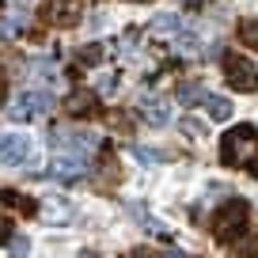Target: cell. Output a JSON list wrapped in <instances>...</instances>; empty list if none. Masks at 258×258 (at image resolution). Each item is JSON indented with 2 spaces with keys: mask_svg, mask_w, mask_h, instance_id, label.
<instances>
[{
  "mask_svg": "<svg viewBox=\"0 0 258 258\" xmlns=\"http://www.w3.org/2000/svg\"><path fill=\"white\" fill-rule=\"evenodd\" d=\"M224 76L235 91H254L258 88V69L243 53H224Z\"/></svg>",
  "mask_w": 258,
  "mask_h": 258,
  "instance_id": "277c9868",
  "label": "cell"
},
{
  "mask_svg": "<svg viewBox=\"0 0 258 258\" xmlns=\"http://www.w3.org/2000/svg\"><path fill=\"white\" fill-rule=\"evenodd\" d=\"M27 160H31V137L27 133H0V163L19 167Z\"/></svg>",
  "mask_w": 258,
  "mask_h": 258,
  "instance_id": "52a82bcc",
  "label": "cell"
},
{
  "mask_svg": "<svg viewBox=\"0 0 258 258\" xmlns=\"http://www.w3.org/2000/svg\"><path fill=\"white\" fill-rule=\"evenodd\" d=\"M129 258H152L148 250H129Z\"/></svg>",
  "mask_w": 258,
  "mask_h": 258,
  "instance_id": "603a6c76",
  "label": "cell"
},
{
  "mask_svg": "<svg viewBox=\"0 0 258 258\" xmlns=\"http://www.w3.org/2000/svg\"><path fill=\"white\" fill-rule=\"evenodd\" d=\"M220 163L224 167H250L258 175V129L254 125H235L220 141Z\"/></svg>",
  "mask_w": 258,
  "mask_h": 258,
  "instance_id": "6da1fadb",
  "label": "cell"
},
{
  "mask_svg": "<svg viewBox=\"0 0 258 258\" xmlns=\"http://www.w3.org/2000/svg\"><path fill=\"white\" fill-rule=\"evenodd\" d=\"M235 258H258V243H239V247H235Z\"/></svg>",
  "mask_w": 258,
  "mask_h": 258,
  "instance_id": "44dd1931",
  "label": "cell"
},
{
  "mask_svg": "<svg viewBox=\"0 0 258 258\" xmlns=\"http://www.w3.org/2000/svg\"><path fill=\"white\" fill-rule=\"evenodd\" d=\"M175 46H178V53H194V49H198V34H190V31H186V34H178V38H175Z\"/></svg>",
  "mask_w": 258,
  "mask_h": 258,
  "instance_id": "e0dca14e",
  "label": "cell"
},
{
  "mask_svg": "<svg viewBox=\"0 0 258 258\" xmlns=\"http://www.w3.org/2000/svg\"><path fill=\"white\" fill-rule=\"evenodd\" d=\"M182 133H186V137H194V141H198V137H205V125H202L198 118H182Z\"/></svg>",
  "mask_w": 258,
  "mask_h": 258,
  "instance_id": "2e32d148",
  "label": "cell"
},
{
  "mask_svg": "<svg viewBox=\"0 0 258 258\" xmlns=\"http://www.w3.org/2000/svg\"><path fill=\"white\" fill-rule=\"evenodd\" d=\"M133 156H137L141 163H148V167L163 160V152H156V148H145V145H137V148H133Z\"/></svg>",
  "mask_w": 258,
  "mask_h": 258,
  "instance_id": "9a60e30c",
  "label": "cell"
},
{
  "mask_svg": "<svg viewBox=\"0 0 258 258\" xmlns=\"http://www.w3.org/2000/svg\"><path fill=\"white\" fill-rule=\"evenodd\" d=\"M8 247H12V258H23L27 250H31V239H27V235H12Z\"/></svg>",
  "mask_w": 258,
  "mask_h": 258,
  "instance_id": "ac0fdd59",
  "label": "cell"
},
{
  "mask_svg": "<svg viewBox=\"0 0 258 258\" xmlns=\"http://www.w3.org/2000/svg\"><path fill=\"white\" fill-rule=\"evenodd\" d=\"M247 220H250V205L243 198H232L217 209L213 217V239L224 243V247H239L243 235H247Z\"/></svg>",
  "mask_w": 258,
  "mask_h": 258,
  "instance_id": "7a4b0ae2",
  "label": "cell"
},
{
  "mask_svg": "<svg viewBox=\"0 0 258 258\" xmlns=\"http://www.w3.org/2000/svg\"><path fill=\"white\" fill-rule=\"evenodd\" d=\"M49 110H53V95L42 91V88H31L8 106V118L12 121H34V118H42V114H49Z\"/></svg>",
  "mask_w": 258,
  "mask_h": 258,
  "instance_id": "3957f363",
  "label": "cell"
},
{
  "mask_svg": "<svg viewBox=\"0 0 258 258\" xmlns=\"http://www.w3.org/2000/svg\"><path fill=\"white\" fill-rule=\"evenodd\" d=\"M198 99H205L202 84H182V88H178V103H182V106H194Z\"/></svg>",
  "mask_w": 258,
  "mask_h": 258,
  "instance_id": "5bb4252c",
  "label": "cell"
},
{
  "mask_svg": "<svg viewBox=\"0 0 258 258\" xmlns=\"http://www.w3.org/2000/svg\"><path fill=\"white\" fill-rule=\"evenodd\" d=\"M76 258H99V254H91V250H80V254H76Z\"/></svg>",
  "mask_w": 258,
  "mask_h": 258,
  "instance_id": "cb8c5ba5",
  "label": "cell"
},
{
  "mask_svg": "<svg viewBox=\"0 0 258 258\" xmlns=\"http://www.w3.org/2000/svg\"><path fill=\"white\" fill-rule=\"evenodd\" d=\"M239 42L247 49H258V19H243L239 23Z\"/></svg>",
  "mask_w": 258,
  "mask_h": 258,
  "instance_id": "4fadbf2b",
  "label": "cell"
},
{
  "mask_svg": "<svg viewBox=\"0 0 258 258\" xmlns=\"http://www.w3.org/2000/svg\"><path fill=\"white\" fill-rule=\"evenodd\" d=\"M42 19H46L49 27L69 31V27H76V23L84 19L80 0H46V4H42Z\"/></svg>",
  "mask_w": 258,
  "mask_h": 258,
  "instance_id": "5b68a950",
  "label": "cell"
},
{
  "mask_svg": "<svg viewBox=\"0 0 258 258\" xmlns=\"http://www.w3.org/2000/svg\"><path fill=\"white\" fill-rule=\"evenodd\" d=\"M0 103H4V84H0Z\"/></svg>",
  "mask_w": 258,
  "mask_h": 258,
  "instance_id": "d4e9b609",
  "label": "cell"
},
{
  "mask_svg": "<svg viewBox=\"0 0 258 258\" xmlns=\"http://www.w3.org/2000/svg\"><path fill=\"white\" fill-rule=\"evenodd\" d=\"M141 118H145L148 121V125H167V121H171V106L167 103H163V99H141Z\"/></svg>",
  "mask_w": 258,
  "mask_h": 258,
  "instance_id": "30bf717a",
  "label": "cell"
},
{
  "mask_svg": "<svg viewBox=\"0 0 258 258\" xmlns=\"http://www.w3.org/2000/svg\"><path fill=\"white\" fill-rule=\"evenodd\" d=\"M80 61H84V64L103 61V46H84V49H80Z\"/></svg>",
  "mask_w": 258,
  "mask_h": 258,
  "instance_id": "d6986e66",
  "label": "cell"
},
{
  "mask_svg": "<svg viewBox=\"0 0 258 258\" xmlns=\"http://www.w3.org/2000/svg\"><path fill=\"white\" fill-rule=\"evenodd\" d=\"M84 171H88L84 156L61 152V156H57V163H53V171H49V175H53V178H61V182H80V178H84Z\"/></svg>",
  "mask_w": 258,
  "mask_h": 258,
  "instance_id": "ba28073f",
  "label": "cell"
},
{
  "mask_svg": "<svg viewBox=\"0 0 258 258\" xmlns=\"http://www.w3.org/2000/svg\"><path fill=\"white\" fill-rule=\"evenodd\" d=\"M99 145L95 133L88 129H53V148L57 152H73V156H88Z\"/></svg>",
  "mask_w": 258,
  "mask_h": 258,
  "instance_id": "8992f818",
  "label": "cell"
},
{
  "mask_svg": "<svg viewBox=\"0 0 258 258\" xmlns=\"http://www.w3.org/2000/svg\"><path fill=\"white\" fill-rule=\"evenodd\" d=\"M0 205H12V209H19L23 217H31V213H38V205L31 202V198H23L19 190H0Z\"/></svg>",
  "mask_w": 258,
  "mask_h": 258,
  "instance_id": "8fae6325",
  "label": "cell"
},
{
  "mask_svg": "<svg viewBox=\"0 0 258 258\" xmlns=\"http://www.w3.org/2000/svg\"><path fill=\"white\" fill-rule=\"evenodd\" d=\"M202 103H205V110H209L213 121H228V118H232V103H228L224 95H205Z\"/></svg>",
  "mask_w": 258,
  "mask_h": 258,
  "instance_id": "7c38bea8",
  "label": "cell"
},
{
  "mask_svg": "<svg viewBox=\"0 0 258 258\" xmlns=\"http://www.w3.org/2000/svg\"><path fill=\"white\" fill-rule=\"evenodd\" d=\"M175 27H178V16H156L152 31H175Z\"/></svg>",
  "mask_w": 258,
  "mask_h": 258,
  "instance_id": "ffe728a7",
  "label": "cell"
},
{
  "mask_svg": "<svg viewBox=\"0 0 258 258\" xmlns=\"http://www.w3.org/2000/svg\"><path fill=\"white\" fill-rule=\"evenodd\" d=\"M186 4H194V0H186Z\"/></svg>",
  "mask_w": 258,
  "mask_h": 258,
  "instance_id": "484cf974",
  "label": "cell"
},
{
  "mask_svg": "<svg viewBox=\"0 0 258 258\" xmlns=\"http://www.w3.org/2000/svg\"><path fill=\"white\" fill-rule=\"evenodd\" d=\"M95 110H99L95 91H88V88L69 91V99H64V114H73V118H91Z\"/></svg>",
  "mask_w": 258,
  "mask_h": 258,
  "instance_id": "9c48e42d",
  "label": "cell"
},
{
  "mask_svg": "<svg viewBox=\"0 0 258 258\" xmlns=\"http://www.w3.org/2000/svg\"><path fill=\"white\" fill-rule=\"evenodd\" d=\"M12 235H16V232H12V220L0 217V243H12Z\"/></svg>",
  "mask_w": 258,
  "mask_h": 258,
  "instance_id": "7402d4cb",
  "label": "cell"
}]
</instances>
